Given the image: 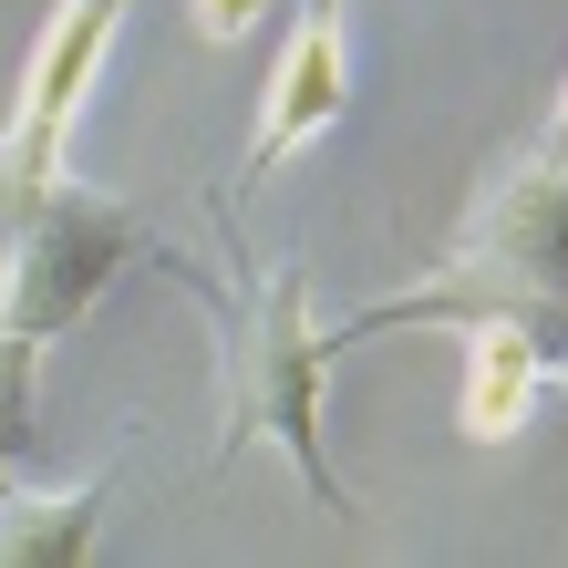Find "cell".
Instances as JSON below:
<instances>
[{"instance_id":"obj_7","label":"cell","mask_w":568,"mask_h":568,"mask_svg":"<svg viewBox=\"0 0 568 568\" xmlns=\"http://www.w3.org/2000/svg\"><path fill=\"white\" fill-rule=\"evenodd\" d=\"M93 527H104V476L73 496L21 486V496H0V568H73L93 558Z\"/></svg>"},{"instance_id":"obj_9","label":"cell","mask_w":568,"mask_h":568,"mask_svg":"<svg viewBox=\"0 0 568 568\" xmlns=\"http://www.w3.org/2000/svg\"><path fill=\"white\" fill-rule=\"evenodd\" d=\"M186 11H196V42H248L270 21V0H186Z\"/></svg>"},{"instance_id":"obj_5","label":"cell","mask_w":568,"mask_h":568,"mask_svg":"<svg viewBox=\"0 0 568 568\" xmlns=\"http://www.w3.org/2000/svg\"><path fill=\"white\" fill-rule=\"evenodd\" d=\"M352 104V31H342V0H300V31H290V52H280V73H270V104H258V145L239 165V196L270 176V165L290 145H311L321 124H342Z\"/></svg>"},{"instance_id":"obj_8","label":"cell","mask_w":568,"mask_h":568,"mask_svg":"<svg viewBox=\"0 0 568 568\" xmlns=\"http://www.w3.org/2000/svg\"><path fill=\"white\" fill-rule=\"evenodd\" d=\"M31 373H42V342L0 321V496H21V465H31Z\"/></svg>"},{"instance_id":"obj_6","label":"cell","mask_w":568,"mask_h":568,"mask_svg":"<svg viewBox=\"0 0 568 568\" xmlns=\"http://www.w3.org/2000/svg\"><path fill=\"white\" fill-rule=\"evenodd\" d=\"M548 383V352L527 321H465V445H507Z\"/></svg>"},{"instance_id":"obj_1","label":"cell","mask_w":568,"mask_h":568,"mask_svg":"<svg viewBox=\"0 0 568 568\" xmlns=\"http://www.w3.org/2000/svg\"><path fill=\"white\" fill-rule=\"evenodd\" d=\"M424 331V321H527L548 352V373H568V145L507 155L486 176V196L465 207V239L434 258V280L404 300H373V311L342 321V342H373V331Z\"/></svg>"},{"instance_id":"obj_3","label":"cell","mask_w":568,"mask_h":568,"mask_svg":"<svg viewBox=\"0 0 568 568\" xmlns=\"http://www.w3.org/2000/svg\"><path fill=\"white\" fill-rule=\"evenodd\" d=\"M145 239H155V227L124 207V196H93V186L62 176L42 207L0 239V321H21L31 342L73 331L93 300H104V280L124 270V258H145Z\"/></svg>"},{"instance_id":"obj_10","label":"cell","mask_w":568,"mask_h":568,"mask_svg":"<svg viewBox=\"0 0 568 568\" xmlns=\"http://www.w3.org/2000/svg\"><path fill=\"white\" fill-rule=\"evenodd\" d=\"M548 145H568V93H558V124H548Z\"/></svg>"},{"instance_id":"obj_2","label":"cell","mask_w":568,"mask_h":568,"mask_svg":"<svg viewBox=\"0 0 568 568\" xmlns=\"http://www.w3.org/2000/svg\"><path fill=\"white\" fill-rule=\"evenodd\" d=\"M217 321V352H227V434H217V465H239L248 445H280L300 465V486L321 496L331 517H352V486L331 476V445H321V393H331V362H342V331H321L311 311V280L300 270H258L248 290H217L207 270L165 258Z\"/></svg>"},{"instance_id":"obj_4","label":"cell","mask_w":568,"mask_h":568,"mask_svg":"<svg viewBox=\"0 0 568 568\" xmlns=\"http://www.w3.org/2000/svg\"><path fill=\"white\" fill-rule=\"evenodd\" d=\"M114 31H124V0H52L42 42H31V62H21V104H11V124H0V239L73 176L62 145H73V114H83L93 73H104Z\"/></svg>"}]
</instances>
